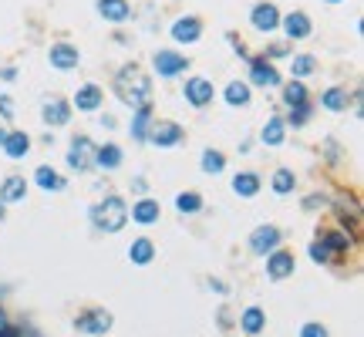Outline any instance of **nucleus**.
Returning a JSON list of instances; mask_svg holds the SVG:
<instances>
[{
  "label": "nucleus",
  "instance_id": "f257e3e1",
  "mask_svg": "<svg viewBox=\"0 0 364 337\" xmlns=\"http://www.w3.org/2000/svg\"><path fill=\"white\" fill-rule=\"evenodd\" d=\"M115 88H118V98H122V101H129L132 108H138V105H149V98H152V85H149V78L142 75L135 64H129V68H122V71H118Z\"/></svg>",
  "mask_w": 364,
  "mask_h": 337
},
{
  "label": "nucleus",
  "instance_id": "f03ea898",
  "mask_svg": "<svg viewBox=\"0 0 364 337\" xmlns=\"http://www.w3.org/2000/svg\"><path fill=\"white\" fill-rule=\"evenodd\" d=\"M92 223L105 233H118L122 226L129 223V206L122 196H105L95 209H92Z\"/></svg>",
  "mask_w": 364,
  "mask_h": 337
},
{
  "label": "nucleus",
  "instance_id": "7ed1b4c3",
  "mask_svg": "<svg viewBox=\"0 0 364 337\" xmlns=\"http://www.w3.org/2000/svg\"><path fill=\"white\" fill-rule=\"evenodd\" d=\"M145 142H152V145H159V149H173V145H179V142H186V129L175 125V122H152Z\"/></svg>",
  "mask_w": 364,
  "mask_h": 337
},
{
  "label": "nucleus",
  "instance_id": "20e7f679",
  "mask_svg": "<svg viewBox=\"0 0 364 337\" xmlns=\"http://www.w3.org/2000/svg\"><path fill=\"white\" fill-rule=\"evenodd\" d=\"M152 68H155V75H159V78L186 75V68H189V57L179 55V51H155Z\"/></svg>",
  "mask_w": 364,
  "mask_h": 337
},
{
  "label": "nucleus",
  "instance_id": "39448f33",
  "mask_svg": "<svg viewBox=\"0 0 364 337\" xmlns=\"http://www.w3.org/2000/svg\"><path fill=\"white\" fill-rule=\"evenodd\" d=\"M112 327V314L108 310H101V307H95V310H85V314H78L75 320V331H81V334H105Z\"/></svg>",
  "mask_w": 364,
  "mask_h": 337
},
{
  "label": "nucleus",
  "instance_id": "423d86ee",
  "mask_svg": "<svg viewBox=\"0 0 364 337\" xmlns=\"http://www.w3.org/2000/svg\"><path fill=\"white\" fill-rule=\"evenodd\" d=\"M247 61H249V81L256 88H277L280 85V75H277V68L267 57H247Z\"/></svg>",
  "mask_w": 364,
  "mask_h": 337
},
{
  "label": "nucleus",
  "instance_id": "0eeeda50",
  "mask_svg": "<svg viewBox=\"0 0 364 337\" xmlns=\"http://www.w3.org/2000/svg\"><path fill=\"white\" fill-rule=\"evenodd\" d=\"M280 246V229L277 226H256L253 233H249V250L253 253H260V257H267Z\"/></svg>",
  "mask_w": 364,
  "mask_h": 337
},
{
  "label": "nucleus",
  "instance_id": "6e6552de",
  "mask_svg": "<svg viewBox=\"0 0 364 337\" xmlns=\"http://www.w3.org/2000/svg\"><path fill=\"white\" fill-rule=\"evenodd\" d=\"M182 98L189 101L192 108H206L212 101V85L206 78H189L186 81V88H182Z\"/></svg>",
  "mask_w": 364,
  "mask_h": 337
},
{
  "label": "nucleus",
  "instance_id": "1a4fd4ad",
  "mask_svg": "<svg viewBox=\"0 0 364 337\" xmlns=\"http://www.w3.org/2000/svg\"><path fill=\"white\" fill-rule=\"evenodd\" d=\"M249 24H253L260 34H270L273 27H280V10H277L273 3H256V7L249 10Z\"/></svg>",
  "mask_w": 364,
  "mask_h": 337
},
{
  "label": "nucleus",
  "instance_id": "9d476101",
  "mask_svg": "<svg viewBox=\"0 0 364 337\" xmlns=\"http://www.w3.org/2000/svg\"><path fill=\"white\" fill-rule=\"evenodd\" d=\"M41 118H44V125L61 129V125H68V122H71V105H68V101H61V98H48V101H44V108H41Z\"/></svg>",
  "mask_w": 364,
  "mask_h": 337
},
{
  "label": "nucleus",
  "instance_id": "9b49d317",
  "mask_svg": "<svg viewBox=\"0 0 364 337\" xmlns=\"http://www.w3.org/2000/svg\"><path fill=\"white\" fill-rule=\"evenodd\" d=\"M48 61H51V64H54L58 71H71V68H78L81 55H78L75 44L61 41V44H51V51H48Z\"/></svg>",
  "mask_w": 364,
  "mask_h": 337
},
{
  "label": "nucleus",
  "instance_id": "f8f14e48",
  "mask_svg": "<svg viewBox=\"0 0 364 337\" xmlns=\"http://www.w3.org/2000/svg\"><path fill=\"white\" fill-rule=\"evenodd\" d=\"M293 253H287V250H273L267 260V277L270 280H287V277H293Z\"/></svg>",
  "mask_w": 364,
  "mask_h": 337
},
{
  "label": "nucleus",
  "instance_id": "ddd939ff",
  "mask_svg": "<svg viewBox=\"0 0 364 337\" xmlns=\"http://www.w3.org/2000/svg\"><path fill=\"white\" fill-rule=\"evenodd\" d=\"M92 155H95V149H92V138H88V135H78L75 145H71V152H68V166L75 168V172H88V166H92Z\"/></svg>",
  "mask_w": 364,
  "mask_h": 337
},
{
  "label": "nucleus",
  "instance_id": "4468645a",
  "mask_svg": "<svg viewBox=\"0 0 364 337\" xmlns=\"http://www.w3.org/2000/svg\"><path fill=\"white\" fill-rule=\"evenodd\" d=\"M203 34V20L199 17H179L173 24V41L175 44H196Z\"/></svg>",
  "mask_w": 364,
  "mask_h": 337
},
{
  "label": "nucleus",
  "instance_id": "2eb2a0df",
  "mask_svg": "<svg viewBox=\"0 0 364 337\" xmlns=\"http://www.w3.org/2000/svg\"><path fill=\"white\" fill-rule=\"evenodd\" d=\"M280 24H284V31H287L290 41H304L310 38V17L307 14H300V10H293V14H287V17H280Z\"/></svg>",
  "mask_w": 364,
  "mask_h": 337
},
{
  "label": "nucleus",
  "instance_id": "dca6fc26",
  "mask_svg": "<svg viewBox=\"0 0 364 337\" xmlns=\"http://www.w3.org/2000/svg\"><path fill=\"white\" fill-rule=\"evenodd\" d=\"M159 216H162V209H159V203L155 199H149V196H142L138 203L132 206V220L138 226H152L159 223Z\"/></svg>",
  "mask_w": 364,
  "mask_h": 337
},
{
  "label": "nucleus",
  "instance_id": "f3484780",
  "mask_svg": "<svg viewBox=\"0 0 364 337\" xmlns=\"http://www.w3.org/2000/svg\"><path fill=\"white\" fill-rule=\"evenodd\" d=\"M98 14H101L105 20L122 24V20L132 17V7H129V0H98Z\"/></svg>",
  "mask_w": 364,
  "mask_h": 337
},
{
  "label": "nucleus",
  "instance_id": "a211bd4d",
  "mask_svg": "<svg viewBox=\"0 0 364 337\" xmlns=\"http://www.w3.org/2000/svg\"><path fill=\"white\" fill-rule=\"evenodd\" d=\"M0 149L7 152L10 159H24V155L31 152V135H27V131H7V138H3Z\"/></svg>",
  "mask_w": 364,
  "mask_h": 337
},
{
  "label": "nucleus",
  "instance_id": "6ab92c4d",
  "mask_svg": "<svg viewBox=\"0 0 364 337\" xmlns=\"http://www.w3.org/2000/svg\"><path fill=\"white\" fill-rule=\"evenodd\" d=\"M27 196V182H24V175H10V179H3V186H0V203L7 206V203H20Z\"/></svg>",
  "mask_w": 364,
  "mask_h": 337
},
{
  "label": "nucleus",
  "instance_id": "aec40b11",
  "mask_svg": "<svg viewBox=\"0 0 364 337\" xmlns=\"http://www.w3.org/2000/svg\"><path fill=\"white\" fill-rule=\"evenodd\" d=\"M263 327H267V314H263L260 307H247V310H243V317H240V331L249 334V337H256Z\"/></svg>",
  "mask_w": 364,
  "mask_h": 337
},
{
  "label": "nucleus",
  "instance_id": "412c9836",
  "mask_svg": "<svg viewBox=\"0 0 364 337\" xmlns=\"http://www.w3.org/2000/svg\"><path fill=\"white\" fill-rule=\"evenodd\" d=\"M98 105H101V88H98V85H85V88H78V94H75L78 112H95Z\"/></svg>",
  "mask_w": 364,
  "mask_h": 337
},
{
  "label": "nucleus",
  "instance_id": "4be33fe9",
  "mask_svg": "<svg viewBox=\"0 0 364 337\" xmlns=\"http://www.w3.org/2000/svg\"><path fill=\"white\" fill-rule=\"evenodd\" d=\"M152 122L155 118H152V108H149V105H138V108H135V118H132V138L135 142H145Z\"/></svg>",
  "mask_w": 364,
  "mask_h": 337
},
{
  "label": "nucleus",
  "instance_id": "5701e85b",
  "mask_svg": "<svg viewBox=\"0 0 364 337\" xmlns=\"http://www.w3.org/2000/svg\"><path fill=\"white\" fill-rule=\"evenodd\" d=\"M92 162H98L101 168H118V166H122V149L112 145V142H105V145H98V149H95Z\"/></svg>",
  "mask_w": 364,
  "mask_h": 337
},
{
  "label": "nucleus",
  "instance_id": "b1692460",
  "mask_svg": "<svg viewBox=\"0 0 364 337\" xmlns=\"http://www.w3.org/2000/svg\"><path fill=\"white\" fill-rule=\"evenodd\" d=\"M233 189H236L243 199H253V196L260 192V175H256V172H240V175H233Z\"/></svg>",
  "mask_w": 364,
  "mask_h": 337
},
{
  "label": "nucleus",
  "instance_id": "393cba45",
  "mask_svg": "<svg viewBox=\"0 0 364 337\" xmlns=\"http://www.w3.org/2000/svg\"><path fill=\"white\" fill-rule=\"evenodd\" d=\"M321 105L327 112H347V88H327L321 94Z\"/></svg>",
  "mask_w": 364,
  "mask_h": 337
},
{
  "label": "nucleus",
  "instance_id": "a878e982",
  "mask_svg": "<svg viewBox=\"0 0 364 337\" xmlns=\"http://www.w3.org/2000/svg\"><path fill=\"white\" fill-rule=\"evenodd\" d=\"M284 135H287L284 118H270L267 125H263V142H267V145H284Z\"/></svg>",
  "mask_w": 364,
  "mask_h": 337
},
{
  "label": "nucleus",
  "instance_id": "bb28decb",
  "mask_svg": "<svg viewBox=\"0 0 364 337\" xmlns=\"http://www.w3.org/2000/svg\"><path fill=\"white\" fill-rule=\"evenodd\" d=\"M293 186H297V179H293L290 168H277V172H273V192H277V196H290Z\"/></svg>",
  "mask_w": 364,
  "mask_h": 337
},
{
  "label": "nucleus",
  "instance_id": "cd10ccee",
  "mask_svg": "<svg viewBox=\"0 0 364 337\" xmlns=\"http://www.w3.org/2000/svg\"><path fill=\"white\" fill-rule=\"evenodd\" d=\"M152 257H155L152 240H135V243L129 246V260L132 263H149Z\"/></svg>",
  "mask_w": 364,
  "mask_h": 337
},
{
  "label": "nucleus",
  "instance_id": "c85d7f7f",
  "mask_svg": "<svg viewBox=\"0 0 364 337\" xmlns=\"http://www.w3.org/2000/svg\"><path fill=\"white\" fill-rule=\"evenodd\" d=\"M34 179H38L41 189H64V179H61V175H58V172H54L51 166H38Z\"/></svg>",
  "mask_w": 364,
  "mask_h": 337
},
{
  "label": "nucleus",
  "instance_id": "c756f323",
  "mask_svg": "<svg viewBox=\"0 0 364 337\" xmlns=\"http://www.w3.org/2000/svg\"><path fill=\"white\" fill-rule=\"evenodd\" d=\"M199 162H203V172H210V175H219V172L226 168V159H223V152H216V149H206Z\"/></svg>",
  "mask_w": 364,
  "mask_h": 337
},
{
  "label": "nucleus",
  "instance_id": "7c9ffc66",
  "mask_svg": "<svg viewBox=\"0 0 364 337\" xmlns=\"http://www.w3.org/2000/svg\"><path fill=\"white\" fill-rule=\"evenodd\" d=\"M284 105H290V108L307 105V88L300 85V81H290L287 88H284Z\"/></svg>",
  "mask_w": 364,
  "mask_h": 337
},
{
  "label": "nucleus",
  "instance_id": "2f4dec72",
  "mask_svg": "<svg viewBox=\"0 0 364 337\" xmlns=\"http://www.w3.org/2000/svg\"><path fill=\"white\" fill-rule=\"evenodd\" d=\"M175 209L179 213H199L203 209V196L199 192H179L175 196Z\"/></svg>",
  "mask_w": 364,
  "mask_h": 337
},
{
  "label": "nucleus",
  "instance_id": "473e14b6",
  "mask_svg": "<svg viewBox=\"0 0 364 337\" xmlns=\"http://www.w3.org/2000/svg\"><path fill=\"white\" fill-rule=\"evenodd\" d=\"M226 101L230 105H249V88L243 85V81H233V85H226Z\"/></svg>",
  "mask_w": 364,
  "mask_h": 337
},
{
  "label": "nucleus",
  "instance_id": "72a5a7b5",
  "mask_svg": "<svg viewBox=\"0 0 364 337\" xmlns=\"http://www.w3.org/2000/svg\"><path fill=\"white\" fill-rule=\"evenodd\" d=\"M321 243L327 246V253H344L347 246H351V236H344V233H327V236H321Z\"/></svg>",
  "mask_w": 364,
  "mask_h": 337
},
{
  "label": "nucleus",
  "instance_id": "f704fd0d",
  "mask_svg": "<svg viewBox=\"0 0 364 337\" xmlns=\"http://www.w3.org/2000/svg\"><path fill=\"white\" fill-rule=\"evenodd\" d=\"M314 68H317V64H314V57L310 55H297L293 61H290V71H293V75H310Z\"/></svg>",
  "mask_w": 364,
  "mask_h": 337
},
{
  "label": "nucleus",
  "instance_id": "c9c22d12",
  "mask_svg": "<svg viewBox=\"0 0 364 337\" xmlns=\"http://www.w3.org/2000/svg\"><path fill=\"white\" fill-rule=\"evenodd\" d=\"M307 118H310V105H297V108H290V115H287V122H284V125L300 129V125H307Z\"/></svg>",
  "mask_w": 364,
  "mask_h": 337
},
{
  "label": "nucleus",
  "instance_id": "e433bc0d",
  "mask_svg": "<svg viewBox=\"0 0 364 337\" xmlns=\"http://www.w3.org/2000/svg\"><path fill=\"white\" fill-rule=\"evenodd\" d=\"M300 337H327V327L324 324H304Z\"/></svg>",
  "mask_w": 364,
  "mask_h": 337
},
{
  "label": "nucleus",
  "instance_id": "4c0bfd02",
  "mask_svg": "<svg viewBox=\"0 0 364 337\" xmlns=\"http://www.w3.org/2000/svg\"><path fill=\"white\" fill-rule=\"evenodd\" d=\"M0 118H14V101H10V94H0Z\"/></svg>",
  "mask_w": 364,
  "mask_h": 337
},
{
  "label": "nucleus",
  "instance_id": "58836bf2",
  "mask_svg": "<svg viewBox=\"0 0 364 337\" xmlns=\"http://www.w3.org/2000/svg\"><path fill=\"white\" fill-rule=\"evenodd\" d=\"M310 257H314L317 263H327V260H330V253H327L324 243H314V246H310Z\"/></svg>",
  "mask_w": 364,
  "mask_h": 337
},
{
  "label": "nucleus",
  "instance_id": "ea45409f",
  "mask_svg": "<svg viewBox=\"0 0 364 337\" xmlns=\"http://www.w3.org/2000/svg\"><path fill=\"white\" fill-rule=\"evenodd\" d=\"M0 337H24V331L10 327V324H0Z\"/></svg>",
  "mask_w": 364,
  "mask_h": 337
},
{
  "label": "nucleus",
  "instance_id": "a19ab883",
  "mask_svg": "<svg viewBox=\"0 0 364 337\" xmlns=\"http://www.w3.org/2000/svg\"><path fill=\"white\" fill-rule=\"evenodd\" d=\"M3 138H7V131H3V129H0V145H3Z\"/></svg>",
  "mask_w": 364,
  "mask_h": 337
},
{
  "label": "nucleus",
  "instance_id": "79ce46f5",
  "mask_svg": "<svg viewBox=\"0 0 364 337\" xmlns=\"http://www.w3.org/2000/svg\"><path fill=\"white\" fill-rule=\"evenodd\" d=\"M0 324H7V317H3V310H0Z\"/></svg>",
  "mask_w": 364,
  "mask_h": 337
},
{
  "label": "nucleus",
  "instance_id": "37998d69",
  "mask_svg": "<svg viewBox=\"0 0 364 337\" xmlns=\"http://www.w3.org/2000/svg\"><path fill=\"white\" fill-rule=\"evenodd\" d=\"M0 220H3V203H0Z\"/></svg>",
  "mask_w": 364,
  "mask_h": 337
},
{
  "label": "nucleus",
  "instance_id": "c03bdc74",
  "mask_svg": "<svg viewBox=\"0 0 364 337\" xmlns=\"http://www.w3.org/2000/svg\"><path fill=\"white\" fill-rule=\"evenodd\" d=\"M327 3H341V0H327Z\"/></svg>",
  "mask_w": 364,
  "mask_h": 337
}]
</instances>
